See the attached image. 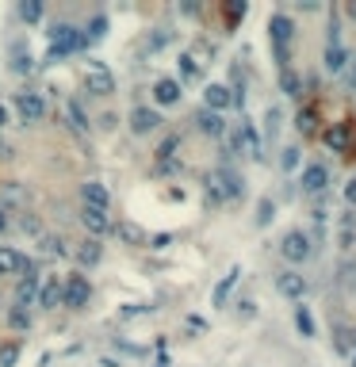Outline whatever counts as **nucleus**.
<instances>
[{
  "label": "nucleus",
  "mask_w": 356,
  "mask_h": 367,
  "mask_svg": "<svg viewBox=\"0 0 356 367\" xmlns=\"http://www.w3.org/2000/svg\"><path fill=\"white\" fill-rule=\"evenodd\" d=\"M15 364H20V340L0 345V367H15Z\"/></svg>",
  "instance_id": "nucleus-37"
},
{
  "label": "nucleus",
  "mask_w": 356,
  "mask_h": 367,
  "mask_svg": "<svg viewBox=\"0 0 356 367\" xmlns=\"http://www.w3.org/2000/svg\"><path fill=\"white\" fill-rule=\"evenodd\" d=\"M46 35H50V54H46V58H66V54H77V50H85V35H80L77 27H69V23H54L50 31H46Z\"/></svg>",
  "instance_id": "nucleus-2"
},
{
  "label": "nucleus",
  "mask_w": 356,
  "mask_h": 367,
  "mask_svg": "<svg viewBox=\"0 0 356 367\" xmlns=\"http://www.w3.org/2000/svg\"><path fill=\"white\" fill-rule=\"evenodd\" d=\"M264 130H269V134H276L280 130V108H269V115H264Z\"/></svg>",
  "instance_id": "nucleus-45"
},
{
  "label": "nucleus",
  "mask_w": 356,
  "mask_h": 367,
  "mask_svg": "<svg viewBox=\"0 0 356 367\" xmlns=\"http://www.w3.org/2000/svg\"><path fill=\"white\" fill-rule=\"evenodd\" d=\"M192 62L199 65V69H204V65H211V58H215V46L207 43V38H199V43H192V54H188Z\"/></svg>",
  "instance_id": "nucleus-30"
},
{
  "label": "nucleus",
  "mask_w": 356,
  "mask_h": 367,
  "mask_svg": "<svg viewBox=\"0 0 356 367\" xmlns=\"http://www.w3.org/2000/svg\"><path fill=\"white\" fill-rule=\"evenodd\" d=\"M280 252H284L287 264H303V260H311L314 257L311 233H306V230H287L284 241H280Z\"/></svg>",
  "instance_id": "nucleus-3"
},
{
  "label": "nucleus",
  "mask_w": 356,
  "mask_h": 367,
  "mask_svg": "<svg viewBox=\"0 0 356 367\" xmlns=\"http://www.w3.org/2000/svg\"><path fill=\"white\" fill-rule=\"evenodd\" d=\"M15 73H31V54L23 50V43H15V62H12Z\"/></svg>",
  "instance_id": "nucleus-40"
},
{
  "label": "nucleus",
  "mask_w": 356,
  "mask_h": 367,
  "mask_svg": "<svg viewBox=\"0 0 356 367\" xmlns=\"http://www.w3.org/2000/svg\"><path fill=\"white\" fill-rule=\"evenodd\" d=\"M230 142H234V153H245V157L261 161V134H257L253 122H238L234 134H230Z\"/></svg>",
  "instance_id": "nucleus-5"
},
{
  "label": "nucleus",
  "mask_w": 356,
  "mask_h": 367,
  "mask_svg": "<svg viewBox=\"0 0 356 367\" xmlns=\"http://www.w3.org/2000/svg\"><path fill=\"white\" fill-rule=\"evenodd\" d=\"M334 348L337 352H356V325H345V322H334Z\"/></svg>",
  "instance_id": "nucleus-22"
},
{
  "label": "nucleus",
  "mask_w": 356,
  "mask_h": 367,
  "mask_svg": "<svg viewBox=\"0 0 356 367\" xmlns=\"http://www.w3.org/2000/svg\"><path fill=\"white\" fill-rule=\"evenodd\" d=\"M204 187H207V203H238L241 195H245V180H241L234 168H215V173L204 176Z\"/></svg>",
  "instance_id": "nucleus-1"
},
{
  "label": "nucleus",
  "mask_w": 356,
  "mask_h": 367,
  "mask_svg": "<svg viewBox=\"0 0 356 367\" xmlns=\"http://www.w3.org/2000/svg\"><path fill=\"white\" fill-rule=\"evenodd\" d=\"M80 207L108 210V207H111V192H108L100 180H85V184H80Z\"/></svg>",
  "instance_id": "nucleus-10"
},
{
  "label": "nucleus",
  "mask_w": 356,
  "mask_h": 367,
  "mask_svg": "<svg viewBox=\"0 0 356 367\" xmlns=\"http://www.w3.org/2000/svg\"><path fill=\"white\" fill-rule=\"evenodd\" d=\"M100 127L111 130V127H115V115H111V111H108V115H100Z\"/></svg>",
  "instance_id": "nucleus-49"
},
{
  "label": "nucleus",
  "mask_w": 356,
  "mask_h": 367,
  "mask_svg": "<svg viewBox=\"0 0 356 367\" xmlns=\"http://www.w3.org/2000/svg\"><path fill=\"white\" fill-rule=\"evenodd\" d=\"M73 257H77L80 268H96L104 260V245L96 241V238H88V241H80L77 249H73Z\"/></svg>",
  "instance_id": "nucleus-21"
},
{
  "label": "nucleus",
  "mask_w": 356,
  "mask_h": 367,
  "mask_svg": "<svg viewBox=\"0 0 356 367\" xmlns=\"http://www.w3.org/2000/svg\"><path fill=\"white\" fill-rule=\"evenodd\" d=\"M8 325H12V329H27V325H31V310H23V306H8Z\"/></svg>",
  "instance_id": "nucleus-32"
},
{
  "label": "nucleus",
  "mask_w": 356,
  "mask_h": 367,
  "mask_svg": "<svg viewBox=\"0 0 356 367\" xmlns=\"http://www.w3.org/2000/svg\"><path fill=\"white\" fill-rule=\"evenodd\" d=\"M238 275H241V268H230V272L218 280V287H215V295H211V306H226V298H230V291H234V283H238Z\"/></svg>",
  "instance_id": "nucleus-24"
},
{
  "label": "nucleus",
  "mask_w": 356,
  "mask_h": 367,
  "mask_svg": "<svg viewBox=\"0 0 356 367\" xmlns=\"http://www.w3.org/2000/svg\"><path fill=\"white\" fill-rule=\"evenodd\" d=\"M245 12H249L245 0H234V4H226V8H222V15H226V23H230V27H234L238 20H245Z\"/></svg>",
  "instance_id": "nucleus-36"
},
{
  "label": "nucleus",
  "mask_w": 356,
  "mask_h": 367,
  "mask_svg": "<svg viewBox=\"0 0 356 367\" xmlns=\"http://www.w3.org/2000/svg\"><path fill=\"white\" fill-rule=\"evenodd\" d=\"M8 226H12V222H8V207H0V233H4Z\"/></svg>",
  "instance_id": "nucleus-50"
},
{
  "label": "nucleus",
  "mask_w": 356,
  "mask_h": 367,
  "mask_svg": "<svg viewBox=\"0 0 356 367\" xmlns=\"http://www.w3.org/2000/svg\"><path fill=\"white\" fill-rule=\"evenodd\" d=\"M230 103H234V88L230 85H207L204 88V108L207 111H215L218 115V111H226Z\"/></svg>",
  "instance_id": "nucleus-14"
},
{
  "label": "nucleus",
  "mask_w": 356,
  "mask_h": 367,
  "mask_svg": "<svg viewBox=\"0 0 356 367\" xmlns=\"http://www.w3.org/2000/svg\"><path fill=\"white\" fill-rule=\"evenodd\" d=\"M199 73H204V69H199V65L192 62L188 54H184V58H180V77H184V80H199Z\"/></svg>",
  "instance_id": "nucleus-41"
},
{
  "label": "nucleus",
  "mask_w": 356,
  "mask_h": 367,
  "mask_svg": "<svg viewBox=\"0 0 356 367\" xmlns=\"http://www.w3.org/2000/svg\"><path fill=\"white\" fill-rule=\"evenodd\" d=\"M329 184V168L326 165H306L303 176H299V187H303L306 195H322Z\"/></svg>",
  "instance_id": "nucleus-12"
},
{
  "label": "nucleus",
  "mask_w": 356,
  "mask_h": 367,
  "mask_svg": "<svg viewBox=\"0 0 356 367\" xmlns=\"http://www.w3.org/2000/svg\"><path fill=\"white\" fill-rule=\"evenodd\" d=\"M345 203H349V207H356V176L345 184Z\"/></svg>",
  "instance_id": "nucleus-46"
},
{
  "label": "nucleus",
  "mask_w": 356,
  "mask_h": 367,
  "mask_svg": "<svg viewBox=\"0 0 356 367\" xmlns=\"http://www.w3.org/2000/svg\"><path fill=\"white\" fill-rule=\"evenodd\" d=\"M58 303H62V280H58V275H46V280L38 283V298H35V306L54 310Z\"/></svg>",
  "instance_id": "nucleus-18"
},
{
  "label": "nucleus",
  "mask_w": 356,
  "mask_h": 367,
  "mask_svg": "<svg viewBox=\"0 0 356 367\" xmlns=\"http://www.w3.org/2000/svg\"><path fill=\"white\" fill-rule=\"evenodd\" d=\"M295 130L303 138H311V134H318V108L314 103H306V108H299V115H295Z\"/></svg>",
  "instance_id": "nucleus-23"
},
{
  "label": "nucleus",
  "mask_w": 356,
  "mask_h": 367,
  "mask_svg": "<svg viewBox=\"0 0 356 367\" xmlns=\"http://www.w3.org/2000/svg\"><path fill=\"white\" fill-rule=\"evenodd\" d=\"M276 291L284 298H295V303H303V295H306V280L299 272H280L276 275Z\"/></svg>",
  "instance_id": "nucleus-17"
},
{
  "label": "nucleus",
  "mask_w": 356,
  "mask_h": 367,
  "mask_svg": "<svg viewBox=\"0 0 356 367\" xmlns=\"http://www.w3.org/2000/svg\"><path fill=\"white\" fill-rule=\"evenodd\" d=\"M31 272V260L15 245H0V275H23Z\"/></svg>",
  "instance_id": "nucleus-11"
},
{
  "label": "nucleus",
  "mask_w": 356,
  "mask_h": 367,
  "mask_svg": "<svg viewBox=\"0 0 356 367\" xmlns=\"http://www.w3.org/2000/svg\"><path fill=\"white\" fill-rule=\"evenodd\" d=\"M88 298H92V283H88L85 275H69V280L62 283V303H66V306L85 310Z\"/></svg>",
  "instance_id": "nucleus-7"
},
{
  "label": "nucleus",
  "mask_w": 356,
  "mask_h": 367,
  "mask_svg": "<svg viewBox=\"0 0 356 367\" xmlns=\"http://www.w3.org/2000/svg\"><path fill=\"white\" fill-rule=\"evenodd\" d=\"M272 218H276V207H272V199H261V203H257V226H269Z\"/></svg>",
  "instance_id": "nucleus-39"
},
{
  "label": "nucleus",
  "mask_w": 356,
  "mask_h": 367,
  "mask_svg": "<svg viewBox=\"0 0 356 367\" xmlns=\"http://www.w3.org/2000/svg\"><path fill=\"white\" fill-rule=\"evenodd\" d=\"M12 108L20 111L23 122H43V115H46V96L43 92H15Z\"/></svg>",
  "instance_id": "nucleus-6"
},
{
  "label": "nucleus",
  "mask_w": 356,
  "mask_h": 367,
  "mask_svg": "<svg viewBox=\"0 0 356 367\" xmlns=\"http://www.w3.org/2000/svg\"><path fill=\"white\" fill-rule=\"evenodd\" d=\"M176 100H180V80H176V77H157V80H153V103L173 108Z\"/></svg>",
  "instance_id": "nucleus-15"
},
{
  "label": "nucleus",
  "mask_w": 356,
  "mask_h": 367,
  "mask_svg": "<svg viewBox=\"0 0 356 367\" xmlns=\"http://www.w3.org/2000/svg\"><path fill=\"white\" fill-rule=\"evenodd\" d=\"M322 65H326V73H341L345 65H349V50H345V46H326Z\"/></svg>",
  "instance_id": "nucleus-26"
},
{
  "label": "nucleus",
  "mask_w": 356,
  "mask_h": 367,
  "mask_svg": "<svg viewBox=\"0 0 356 367\" xmlns=\"http://www.w3.org/2000/svg\"><path fill=\"white\" fill-rule=\"evenodd\" d=\"M341 295H345V306L356 314V268L353 264L341 268Z\"/></svg>",
  "instance_id": "nucleus-25"
},
{
  "label": "nucleus",
  "mask_w": 356,
  "mask_h": 367,
  "mask_svg": "<svg viewBox=\"0 0 356 367\" xmlns=\"http://www.w3.org/2000/svg\"><path fill=\"white\" fill-rule=\"evenodd\" d=\"M238 317H253V303H249V298L245 303H238Z\"/></svg>",
  "instance_id": "nucleus-48"
},
{
  "label": "nucleus",
  "mask_w": 356,
  "mask_h": 367,
  "mask_svg": "<svg viewBox=\"0 0 356 367\" xmlns=\"http://www.w3.org/2000/svg\"><path fill=\"white\" fill-rule=\"evenodd\" d=\"M85 88L92 96H111L115 92V77H111V69L104 62H88L85 65Z\"/></svg>",
  "instance_id": "nucleus-4"
},
{
  "label": "nucleus",
  "mask_w": 356,
  "mask_h": 367,
  "mask_svg": "<svg viewBox=\"0 0 356 367\" xmlns=\"http://www.w3.org/2000/svg\"><path fill=\"white\" fill-rule=\"evenodd\" d=\"M269 38H272V50H291V38H295V23L284 12H272L269 20Z\"/></svg>",
  "instance_id": "nucleus-8"
},
{
  "label": "nucleus",
  "mask_w": 356,
  "mask_h": 367,
  "mask_svg": "<svg viewBox=\"0 0 356 367\" xmlns=\"http://www.w3.org/2000/svg\"><path fill=\"white\" fill-rule=\"evenodd\" d=\"M20 230H27V233H38V222H35V218H31V215H23V218H20Z\"/></svg>",
  "instance_id": "nucleus-47"
},
{
  "label": "nucleus",
  "mask_w": 356,
  "mask_h": 367,
  "mask_svg": "<svg viewBox=\"0 0 356 367\" xmlns=\"http://www.w3.org/2000/svg\"><path fill=\"white\" fill-rule=\"evenodd\" d=\"M38 252H43L46 260H58V257H66V241H62V238H50V233H43V238H38Z\"/></svg>",
  "instance_id": "nucleus-27"
},
{
  "label": "nucleus",
  "mask_w": 356,
  "mask_h": 367,
  "mask_svg": "<svg viewBox=\"0 0 356 367\" xmlns=\"http://www.w3.org/2000/svg\"><path fill=\"white\" fill-rule=\"evenodd\" d=\"M349 15H353V20H356V0H349Z\"/></svg>",
  "instance_id": "nucleus-53"
},
{
  "label": "nucleus",
  "mask_w": 356,
  "mask_h": 367,
  "mask_svg": "<svg viewBox=\"0 0 356 367\" xmlns=\"http://www.w3.org/2000/svg\"><path fill=\"white\" fill-rule=\"evenodd\" d=\"M69 127L77 130V134H88V122H85V111H80L77 100H69Z\"/></svg>",
  "instance_id": "nucleus-34"
},
{
  "label": "nucleus",
  "mask_w": 356,
  "mask_h": 367,
  "mask_svg": "<svg viewBox=\"0 0 356 367\" xmlns=\"http://www.w3.org/2000/svg\"><path fill=\"white\" fill-rule=\"evenodd\" d=\"M322 142L329 145L334 153H349V142H353V122H334V127L322 134Z\"/></svg>",
  "instance_id": "nucleus-16"
},
{
  "label": "nucleus",
  "mask_w": 356,
  "mask_h": 367,
  "mask_svg": "<svg viewBox=\"0 0 356 367\" xmlns=\"http://www.w3.org/2000/svg\"><path fill=\"white\" fill-rule=\"evenodd\" d=\"M192 122H196V130H199V134H207V138H222L226 134V119L222 115H215V111H196V119H192Z\"/></svg>",
  "instance_id": "nucleus-20"
},
{
  "label": "nucleus",
  "mask_w": 356,
  "mask_h": 367,
  "mask_svg": "<svg viewBox=\"0 0 356 367\" xmlns=\"http://www.w3.org/2000/svg\"><path fill=\"white\" fill-rule=\"evenodd\" d=\"M104 35H108V15H96V20L88 23V31H85V43H100Z\"/></svg>",
  "instance_id": "nucleus-33"
},
{
  "label": "nucleus",
  "mask_w": 356,
  "mask_h": 367,
  "mask_svg": "<svg viewBox=\"0 0 356 367\" xmlns=\"http://www.w3.org/2000/svg\"><path fill=\"white\" fill-rule=\"evenodd\" d=\"M353 367H356V352H353Z\"/></svg>",
  "instance_id": "nucleus-54"
},
{
  "label": "nucleus",
  "mask_w": 356,
  "mask_h": 367,
  "mask_svg": "<svg viewBox=\"0 0 356 367\" xmlns=\"http://www.w3.org/2000/svg\"><path fill=\"white\" fill-rule=\"evenodd\" d=\"M169 43H173V31H153V35L150 38H145V50H161V46H169Z\"/></svg>",
  "instance_id": "nucleus-38"
},
{
  "label": "nucleus",
  "mask_w": 356,
  "mask_h": 367,
  "mask_svg": "<svg viewBox=\"0 0 356 367\" xmlns=\"http://www.w3.org/2000/svg\"><path fill=\"white\" fill-rule=\"evenodd\" d=\"M295 329L303 333V337H314V333H318V325H314L311 306H295Z\"/></svg>",
  "instance_id": "nucleus-29"
},
{
  "label": "nucleus",
  "mask_w": 356,
  "mask_h": 367,
  "mask_svg": "<svg viewBox=\"0 0 356 367\" xmlns=\"http://www.w3.org/2000/svg\"><path fill=\"white\" fill-rule=\"evenodd\" d=\"M280 165H284L287 173H291V168H299V145H287L284 157H280Z\"/></svg>",
  "instance_id": "nucleus-43"
},
{
  "label": "nucleus",
  "mask_w": 356,
  "mask_h": 367,
  "mask_svg": "<svg viewBox=\"0 0 356 367\" xmlns=\"http://www.w3.org/2000/svg\"><path fill=\"white\" fill-rule=\"evenodd\" d=\"M8 153H12V150H8V145H4V142H0V161H4V157H8Z\"/></svg>",
  "instance_id": "nucleus-52"
},
{
  "label": "nucleus",
  "mask_w": 356,
  "mask_h": 367,
  "mask_svg": "<svg viewBox=\"0 0 356 367\" xmlns=\"http://www.w3.org/2000/svg\"><path fill=\"white\" fill-rule=\"evenodd\" d=\"M77 218H80V226H85V230L92 233L96 241H100L104 233L111 230V218H108V210H92V207H80V215H77Z\"/></svg>",
  "instance_id": "nucleus-13"
},
{
  "label": "nucleus",
  "mask_w": 356,
  "mask_h": 367,
  "mask_svg": "<svg viewBox=\"0 0 356 367\" xmlns=\"http://www.w3.org/2000/svg\"><path fill=\"white\" fill-rule=\"evenodd\" d=\"M337 241H341V249H353L356 245V215L341 218V233H337Z\"/></svg>",
  "instance_id": "nucleus-31"
},
{
  "label": "nucleus",
  "mask_w": 356,
  "mask_h": 367,
  "mask_svg": "<svg viewBox=\"0 0 356 367\" xmlns=\"http://www.w3.org/2000/svg\"><path fill=\"white\" fill-rule=\"evenodd\" d=\"M4 122H8V108L0 103V127H4Z\"/></svg>",
  "instance_id": "nucleus-51"
},
{
  "label": "nucleus",
  "mask_w": 356,
  "mask_h": 367,
  "mask_svg": "<svg viewBox=\"0 0 356 367\" xmlns=\"http://www.w3.org/2000/svg\"><path fill=\"white\" fill-rule=\"evenodd\" d=\"M161 127V111L157 108H134L131 111V130L134 134H150V130Z\"/></svg>",
  "instance_id": "nucleus-19"
},
{
  "label": "nucleus",
  "mask_w": 356,
  "mask_h": 367,
  "mask_svg": "<svg viewBox=\"0 0 356 367\" xmlns=\"http://www.w3.org/2000/svg\"><path fill=\"white\" fill-rule=\"evenodd\" d=\"M119 238H123V241H145V233L138 230V226H131V222H123V226H119Z\"/></svg>",
  "instance_id": "nucleus-42"
},
{
  "label": "nucleus",
  "mask_w": 356,
  "mask_h": 367,
  "mask_svg": "<svg viewBox=\"0 0 356 367\" xmlns=\"http://www.w3.org/2000/svg\"><path fill=\"white\" fill-rule=\"evenodd\" d=\"M326 46H341V27H337V15L329 20V27H326Z\"/></svg>",
  "instance_id": "nucleus-44"
},
{
  "label": "nucleus",
  "mask_w": 356,
  "mask_h": 367,
  "mask_svg": "<svg viewBox=\"0 0 356 367\" xmlns=\"http://www.w3.org/2000/svg\"><path fill=\"white\" fill-rule=\"evenodd\" d=\"M280 92L284 96H303V77L295 69H280Z\"/></svg>",
  "instance_id": "nucleus-28"
},
{
  "label": "nucleus",
  "mask_w": 356,
  "mask_h": 367,
  "mask_svg": "<svg viewBox=\"0 0 356 367\" xmlns=\"http://www.w3.org/2000/svg\"><path fill=\"white\" fill-rule=\"evenodd\" d=\"M38 283H43V275H35V268H31V272H23V275H20V283H15V298H12V306H23V310L35 306V298H38Z\"/></svg>",
  "instance_id": "nucleus-9"
},
{
  "label": "nucleus",
  "mask_w": 356,
  "mask_h": 367,
  "mask_svg": "<svg viewBox=\"0 0 356 367\" xmlns=\"http://www.w3.org/2000/svg\"><path fill=\"white\" fill-rule=\"evenodd\" d=\"M20 15H23L27 23H38V20H43V0H23V4H20Z\"/></svg>",
  "instance_id": "nucleus-35"
}]
</instances>
